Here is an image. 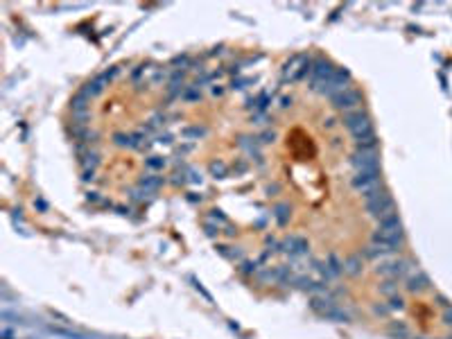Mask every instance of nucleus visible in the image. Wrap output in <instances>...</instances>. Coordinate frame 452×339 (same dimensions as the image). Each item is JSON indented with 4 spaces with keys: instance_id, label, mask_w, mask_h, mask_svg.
Wrapping results in <instances>:
<instances>
[{
    "instance_id": "obj_6",
    "label": "nucleus",
    "mask_w": 452,
    "mask_h": 339,
    "mask_svg": "<svg viewBox=\"0 0 452 339\" xmlns=\"http://www.w3.org/2000/svg\"><path fill=\"white\" fill-rule=\"evenodd\" d=\"M378 152L375 149H357L350 156V165L355 167V172H364V170H378Z\"/></svg>"
},
{
    "instance_id": "obj_24",
    "label": "nucleus",
    "mask_w": 452,
    "mask_h": 339,
    "mask_svg": "<svg viewBox=\"0 0 452 339\" xmlns=\"http://www.w3.org/2000/svg\"><path fill=\"white\" fill-rule=\"evenodd\" d=\"M98 163H100V156H98V152H86L84 154V161H82V165L86 167V170H95L98 167Z\"/></svg>"
},
{
    "instance_id": "obj_4",
    "label": "nucleus",
    "mask_w": 452,
    "mask_h": 339,
    "mask_svg": "<svg viewBox=\"0 0 452 339\" xmlns=\"http://www.w3.org/2000/svg\"><path fill=\"white\" fill-rule=\"evenodd\" d=\"M350 188L359 195H369V192L378 190L380 186V170H364V172H355L350 177Z\"/></svg>"
},
{
    "instance_id": "obj_36",
    "label": "nucleus",
    "mask_w": 452,
    "mask_h": 339,
    "mask_svg": "<svg viewBox=\"0 0 452 339\" xmlns=\"http://www.w3.org/2000/svg\"><path fill=\"white\" fill-rule=\"evenodd\" d=\"M211 93H213V98H222V95H224V89H222V86H211Z\"/></svg>"
},
{
    "instance_id": "obj_41",
    "label": "nucleus",
    "mask_w": 452,
    "mask_h": 339,
    "mask_svg": "<svg viewBox=\"0 0 452 339\" xmlns=\"http://www.w3.org/2000/svg\"><path fill=\"white\" fill-rule=\"evenodd\" d=\"M278 190H280V188L276 186V183H274V186H269V188H267V192H269V195H271V192H278Z\"/></svg>"
},
{
    "instance_id": "obj_11",
    "label": "nucleus",
    "mask_w": 452,
    "mask_h": 339,
    "mask_svg": "<svg viewBox=\"0 0 452 339\" xmlns=\"http://www.w3.org/2000/svg\"><path fill=\"white\" fill-rule=\"evenodd\" d=\"M161 186H163V177H156L154 172H149V174L138 179V188H143L145 192H156Z\"/></svg>"
},
{
    "instance_id": "obj_33",
    "label": "nucleus",
    "mask_w": 452,
    "mask_h": 339,
    "mask_svg": "<svg viewBox=\"0 0 452 339\" xmlns=\"http://www.w3.org/2000/svg\"><path fill=\"white\" fill-rule=\"evenodd\" d=\"M172 66H190V59H188L186 54H183V57H174V59H172Z\"/></svg>"
},
{
    "instance_id": "obj_32",
    "label": "nucleus",
    "mask_w": 452,
    "mask_h": 339,
    "mask_svg": "<svg viewBox=\"0 0 452 339\" xmlns=\"http://www.w3.org/2000/svg\"><path fill=\"white\" fill-rule=\"evenodd\" d=\"M373 312H375V315H380V317H387L391 310H389V305H375Z\"/></svg>"
},
{
    "instance_id": "obj_27",
    "label": "nucleus",
    "mask_w": 452,
    "mask_h": 339,
    "mask_svg": "<svg viewBox=\"0 0 452 339\" xmlns=\"http://www.w3.org/2000/svg\"><path fill=\"white\" fill-rule=\"evenodd\" d=\"M145 70H147V68H145V64L136 66V68L131 70V75H129V82H131V84H138V82H140V79L145 77Z\"/></svg>"
},
{
    "instance_id": "obj_40",
    "label": "nucleus",
    "mask_w": 452,
    "mask_h": 339,
    "mask_svg": "<svg viewBox=\"0 0 452 339\" xmlns=\"http://www.w3.org/2000/svg\"><path fill=\"white\" fill-rule=\"evenodd\" d=\"M89 202H100V197H98V192H89Z\"/></svg>"
},
{
    "instance_id": "obj_28",
    "label": "nucleus",
    "mask_w": 452,
    "mask_h": 339,
    "mask_svg": "<svg viewBox=\"0 0 452 339\" xmlns=\"http://www.w3.org/2000/svg\"><path fill=\"white\" fill-rule=\"evenodd\" d=\"M405 308V301L400 294H393L389 296V310H403Z\"/></svg>"
},
{
    "instance_id": "obj_12",
    "label": "nucleus",
    "mask_w": 452,
    "mask_h": 339,
    "mask_svg": "<svg viewBox=\"0 0 452 339\" xmlns=\"http://www.w3.org/2000/svg\"><path fill=\"white\" fill-rule=\"evenodd\" d=\"M344 274L346 276H359L362 274V253L344 258Z\"/></svg>"
},
{
    "instance_id": "obj_7",
    "label": "nucleus",
    "mask_w": 452,
    "mask_h": 339,
    "mask_svg": "<svg viewBox=\"0 0 452 339\" xmlns=\"http://www.w3.org/2000/svg\"><path fill=\"white\" fill-rule=\"evenodd\" d=\"M335 70H337V66H333V61L315 59V61H312V73H310V84L330 82V77L335 75Z\"/></svg>"
},
{
    "instance_id": "obj_29",
    "label": "nucleus",
    "mask_w": 452,
    "mask_h": 339,
    "mask_svg": "<svg viewBox=\"0 0 452 339\" xmlns=\"http://www.w3.org/2000/svg\"><path fill=\"white\" fill-rule=\"evenodd\" d=\"M274 138H276V133L271 131V129H265V131H262L260 136L256 138V140H258V145H267V143H271Z\"/></svg>"
},
{
    "instance_id": "obj_8",
    "label": "nucleus",
    "mask_w": 452,
    "mask_h": 339,
    "mask_svg": "<svg viewBox=\"0 0 452 339\" xmlns=\"http://www.w3.org/2000/svg\"><path fill=\"white\" fill-rule=\"evenodd\" d=\"M405 283H407L405 287H407V290L412 292V294H416V292H423V290H428V287H430V278H428L425 274H423V271L418 269V267L407 276V278H405Z\"/></svg>"
},
{
    "instance_id": "obj_26",
    "label": "nucleus",
    "mask_w": 452,
    "mask_h": 339,
    "mask_svg": "<svg viewBox=\"0 0 452 339\" xmlns=\"http://www.w3.org/2000/svg\"><path fill=\"white\" fill-rule=\"evenodd\" d=\"M326 319H328V321H348L350 317H348V312H344L341 308H335L333 312H330V315L326 317Z\"/></svg>"
},
{
    "instance_id": "obj_23",
    "label": "nucleus",
    "mask_w": 452,
    "mask_h": 339,
    "mask_svg": "<svg viewBox=\"0 0 452 339\" xmlns=\"http://www.w3.org/2000/svg\"><path fill=\"white\" fill-rule=\"evenodd\" d=\"M211 174H213V177H217V179H224L226 174H228V165H226L224 161L211 163Z\"/></svg>"
},
{
    "instance_id": "obj_13",
    "label": "nucleus",
    "mask_w": 452,
    "mask_h": 339,
    "mask_svg": "<svg viewBox=\"0 0 452 339\" xmlns=\"http://www.w3.org/2000/svg\"><path fill=\"white\" fill-rule=\"evenodd\" d=\"M290 213H292L290 204H276V206L271 208V215H274V220L278 226H285L287 222H290Z\"/></svg>"
},
{
    "instance_id": "obj_22",
    "label": "nucleus",
    "mask_w": 452,
    "mask_h": 339,
    "mask_svg": "<svg viewBox=\"0 0 452 339\" xmlns=\"http://www.w3.org/2000/svg\"><path fill=\"white\" fill-rule=\"evenodd\" d=\"M294 258L296 256H305V253H308L310 251V242L305 240V237H301V235H294Z\"/></svg>"
},
{
    "instance_id": "obj_21",
    "label": "nucleus",
    "mask_w": 452,
    "mask_h": 339,
    "mask_svg": "<svg viewBox=\"0 0 452 339\" xmlns=\"http://www.w3.org/2000/svg\"><path fill=\"white\" fill-rule=\"evenodd\" d=\"M389 333H391L393 337H398V339H407L409 337V328H407V324H403V321H393V324L389 326Z\"/></svg>"
},
{
    "instance_id": "obj_35",
    "label": "nucleus",
    "mask_w": 452,
    "mask_h": 339,
    "mask_svg": "<svg viewBox=\"0 0 452 339\" xmlns=\"http://www.w3.org/2000/svg\"><path fill=\"white\" fill-rule=\"evenodd\" d=\"M290 104H292V98H290V95H283V98L278 100V109H287Z\"/></svg>"
},
{
    "instance_id": "obj_1",
    "label": "nucleus",
    "mask_w": 452,
    "mask_h": 339,
    "mask_svg": "<svg viewBox=\"0 0 452 339\" xmlns=\"http://www.w3.org/2000/svg\"><path fill=\"white\" fill-rule=\"evenodd\" d=\"M341 122H344V127L353 133V140H359V138H366V136H371V133H375L373 122H371L369 113L364 111V109H355V111L344 113Z\"/></svg>"
},
{
    "instance_id": "obj_38",
    "label": "nucleus",
    "mask_w": 452,
    "mask_h": 339,
    "mask_svg": "<svg viewBox=\"0 0 452 339\" xmlns=\"http://www.w3.org/2000/svg\"><path fill=\"white\" fill-rule=\"evenodd\" d=\"M158 143H172V136H170V133H161V136H158Z\"/></svg>"
},
{
    "instance_id": "obj_30",
    "label": "nucleus",
    "mask_w": 452,
    "mask_h": 339,
    "mask_svg": "<svg viewBox=\"0 0 452 339\" xmlns=\"http://www.w3.org/2000/svg\"><path fill=\"white\" fill-rule=\"evenodd\" d=\"M211 220L217 222V224H226V217L222 215V211H211Z\"/></svg>"
},
{
    "instance_id": "obj_2",
    "label": "nucleus",
    "mask_w": 452,
    "mask_h": 339,
    "mask_svg": "<svg viewBox=\"0 0 452 339\" xmlns=\"http://www.w3.org/2000/svg\"><path fill=\"white\" fill-rule=\"evenodd\" d=\"M312 57H308V54H296V57H292L290 61L285 64V68H283V79H290V82H301V79H305L310 73H312Z\"/></svg>"
},
{
    "instance_id": "obj_16",
    "label": "nucleus",
    "mask_w": 452,
    "mask_h": 339,
    "mask_svg": "<svg viewBox=\"0 0 452 339\" xmlns=\"http://www.w3.org/2000/svg\"><path fill=\"white\" fill-rule=\"evenodd\" d=\"M256 278L260 280V283H265V285L278 283V276H276V267H262V269H258Z\"/></svg>"
},
{
    "instance_id": "obj_18",
    "label": "nucleus",
    "mask_w": 452,
    "mask_h": 339,
    "mask_svg": "<svg viewBox=\"0 0 452 339\" xmlns=\"http://www.w3.org/2000/svg\"><path fill=\"white\" fill-rule=\"evenodd\" d=\"M378 292L382 296H393V294H398V280L396 278H387L384 283H380L378 285Z\"/></svg>"
},
{
    "instance_id": "obj_15",
    "label": "nucleus",
    "mask_w": 452,
    "mask_h": 339,
    "mask_svg": "<svg viewBox=\"0 0 452 339\" xmlns=\"http://www.w3.org/2000/svg\"><path fill=\"white\" fill-rule=\"evenodd\" d=\"M181 136L186 138V140H190V143H195V140H199V138L206 136V127H199V124H192V127H186L181 131Z\"/></svg>"
},
{
    "instance_id": "obj_3",
    "label": "nucleus",
    "mask_w": 452,
    "mask_h": 339,
    "mask_svg": "<svg viewBox=\"0 0 452 339\" xmlns=\"http://www.w3.org/2000/svg\"><path fill=\"white\" fill-rule=\"evenodd\" d=\"M366 213H369L373 220H384V217H389V215H393L396 213V206H393V197L389 195L387 190H380L378 195L373 197V199H369L366 202Z\"/></svg>"
},
{
    "instance_id": "obj_5",
    "label": "nucleus",
    "mask_w": 452,
    "mask_h": 339,
    "mask_svg": "<svg viewBox=\"0 0 452 339\" xmlns=\"http://www.w3.org/2000/svg\"><path fill=\"white\" fill-rule=\"evenodd\" d=\"M330 102H333L335 109L348 113V111L359 109V104H362V93H359L357 89H346V91H341V93L333 95V98H330Z\"/></svg>"
},
{
    "instance_id": "obj_31",
    "label": "nucleus",
    "mask_w": 452,
    "mask_h": 339,
    "mask_svg": "<svg viewBox=\"0 0 452 339\" xmlns=\"http://www.w3.org/2000/svg\"><path fill=\"white\" fill-rule=\"evenodd\" d=\"M337 124H339V120L335 118V115H328V118L324 120V127H326V129H335Z\"/></svg>"
},
{
    "instance_id": "obj_34",
    "label": "nucleus",
    "mask_w": 452,
    "mask_h": 339,
    "mask_svg": "<svg viewBox=\"0 0 452 339\" xmlns=\"http://www.w3.org/2000/svg\"><path fill=\"white\" fill-rule=\"evenodd\" d=\"M220 233V224H206V235H217Z\"/></svg>"
},
{
    "instance_id": "obj_9",
    "label": "nucleus",
    "mask_w": 452,
    "mask_h": 339,
    "mask_svg": "<svg viewBox=\"0 0 452 339\" xmlns=\"http://www.w3.org/2000/svg\"><path fill=\"white\" fill-rule=\"evenodd\" d=\"M310 308L315 310L317 315H321L326 319V317H328L330 312L337 308V303H335L333 299H328V296H312V301H310Z\"/></svg>"
},
{
    "instance_id": "obj_39",
    "label": "nucleus",
    "mask_w": 452,
    "mask_h": 339,
    "mask_svg": "<svg viewBox=\"0 0 452 339\" xmlns=\"http://www.w3.org/2000/svg\"><path fill=\"white\" fill-rule=\"evenodd\" d=\"M93 174H95L93 170H84V177L82 179H84V181H93Z\"/></svg>"
},
{
    "instance_id": "obj_20",
    "label": "nucleus",
    "mask_w": 452,
    "mask_h": 339,
    "mask_svg": "<svg viewBox=\"0 0 452 339\" xmlns=\"http://www.w3.org/2000/svg\"><path fill=\"white\" fill-rule=\"evenodd\" d=\"M326 265L330 267V271H333L335 276H339V274H344V260L339 256H335V253H330L328 258H326Z\"/></svg>"
},
{
    "instance_id": "obj_25",
    "label": "nucleus",
    "mask_w": 452,
    "mask_h": 339,
    "mask_svg": "<svg viewBox=\"0 0 452 339\" xmlns=\"http://www.w3.org/2000/svg\"><path fill=\"white\" fill-rule=\"evenodd\" d=\"M240 274H244V276H256V274H258V262L244 260V262L240 265Z\"/></svg>"
},
{
    "instance_id": "obj_37",
    "label": "nucleus",
    "mask_w": 452,
    "mask_h": 339,
    "mask_svg": "<svg viewBox=\"0 0 452 339\" xmlns=\"http://www.w3.org/2000/svg\"><path fill=\"white\" fill-rule=\"evenodd\" d=\"M188 174H190V181H192V183H202V174H199V172H195V170H190V172H188Z\"/></svg>"
},
{
    "instance_id": "obj_19",
    "label": "nucleus",
    "mask_w": 452,
    "mask_h": 339,
    "mask_svg": "<svg viewBox=\"0 0 452 339\" xmlns=\"http://www.w3.org/2000/svg\"><path fill=\"white\" fill-rule=\"evenodd\" d=\"M181 100H183V102H199V100H202V89H199L197 84H192V86H186V89H183Z\"/></svg>"
},
{
    "instance_id": "obj_17",
    "label": "nucleus",
    "mask_w": 452,
    "mask_h": 339,
    "mask_svg": "<svg viewBox=\"0 0 452 339\" xmlns=\"http://www.w3.org/2000/svg\"><path fill=\"white\" fill-rule=\"evenodd\" d=\"M145 167L152 170V172H161V170L167 167V158L165 156H149V158H145Z\"/></svg>"
},
{
    "instance_id": "obj_14",
    "label": "nucleus",
    "mask_w": 452,
    "mask_h": 339,
    "mask_svg": "<svg viewBox=\"0 0 452 339\" xmlns=\"http://www.w3.org/2000/svg\"><path fill=\"white\" fill-rule=\"evenodd\" d=\"M89 104H91V98L79 91V93L70 100V111H73V113H86V111H89Z\"/></svg>"
},
{
    "instance_id": "obj_10",
    "label": "nucleus",
    "mask_w": 452,
    "mask_h": 339,
    "mask_svg": "<svg viewBox=\"0 0 452 339\" xmlns=\"http://www.w3.org/2000/svg\"><path fill=\"white\" fill-rule=\"evenodd\" d=\"M296 287H299L301 292H310V294H319V292H324V283H317V280H312L310 276H296Z\"/></svg>"
}]
</instances>
